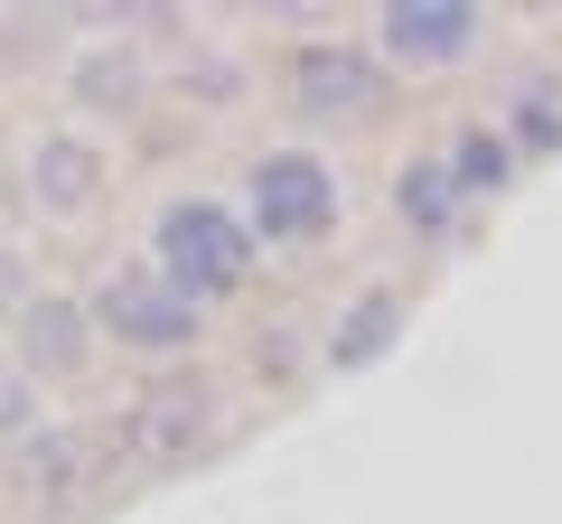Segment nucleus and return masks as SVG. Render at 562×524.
Segmentation results:
<instances>
[{"label": "nucleus", "instance_id": "1", "mask_svg": "<svg viewBox=\"0 0 562 524\" xmlns=\"http://www.w3.org/2000/svg\"><path fill=\"white\" fill-rule=\"evenodd\" d=\"M225 431H235V394H225L216 365L188 356V365H160V375H140L122 394L113 459L132 478H188V468H206L225 449Z\"/></svg>", "mask_w": 562, "mask_h": 524}, {"label": "nucleus", "instance_id": "2", "mask_svg": "<svg viewBox=\"0 0 562 524\" xmlns=\"http://www.w3.org/2000/svg\"><path fill=\"white\" fill-rule=\"evenodd\" d=\"M140 262H150L169 291H188V300L216 319L225 300H244V282H254L262 243H254V225H244L235 197H206V187H188V197H160V206H150Z\"/></svg>", "mask_w": 562, "mask_h": 524}, {"label": "nucleus", "instance_id": "3", "mask_svg": "<svg viewBox=\"0 0 562 524\" xmlns=\"http://www.w3.org/2000/svg\"><path fill=\"white\" fill-rule=\"evenodd\" d=\"M235 206L262 253H319L347 225V179L319 141H272L235 169Z\"/></svg>", "mask_w": 562, "mask_h": 524}, {"label": "nucleus", "instance_id": "4", "mask_svg": "<svg viewBox=\"0 0 562 524\" xmlns=\"http://www.w3.org/2000/svg\"><path fill=\"white\" fill-rule=\"evenodd\" d=\"M85 309H94V338L103 346H122V356H150V365H188L206 346V309L188 300V291H169L150 262H103L94 272V291H85Z\"/></svg>", "mask_w": 562, "mask_h": 524}, {"label": "nucleus", "instance_id": "5", "mask_svg": "<svg viewBox=\"0 0 562 524\" xmlns=\"http://www.w3.org/2000/svg\"><path fill=\"white\" fill-rule=\"evenodd\" d=\"M281 103H291L310 132H357V122H384L394 66L375 57V38L319 29V38H291V57H281Z\"/></svg>", "mask_w": 562, "mask_h": 524}, {"label": "nucleus", "instance_id": "6", "mask_svg": "<svg viewBox=\"0 0 562 524\" xmlns=\"http://www.w3.org/2000/svg\"><path fill=\"white\" fill-rule=\"evenodd\" d=\"M10 169H20L29 225H85L103 206V187H113V141L85 132V122H38V132L10 150Z\"/></svg>", "mask_w": 562, "mask_h": 524}, {"label": "nucleus", "instance_id": "7", "mask_svg": "<svg viewBox=\"0 0 562 524\" xmlns=\"http://www.w3.org/2000/svg\"><path fill=\"white\" fill-rule=\"evenodd\" d=\"M160 103V57L132 38V29H103V38L66 47V122L85 132H122Z\"/></svg>", "mask_w": 562, "mask_h": 524}, {"label": "nucleus", "instance_id": "8", "mask_svg": "<svg viewBox=\"0 0 562 524\" xmlns=\"http://www.w3.org/2000/svg\"><path fill=\"white\" fill-rule=\"evenodd\" d=\"M113 478V431L94 422H38L20 449H10V487H20L38 515H85Z\"/></svg>", "mask_w": 562, "mask_h": 524}, {"label": "nucleus", "instance_id": "9", "mask_svg": "<svg viewBox=\"0 0 562 524\" xmlns=\"http://www.w3.org/2000/svg\"><path fill=\"white\" fill-rule=\"evenodd\" d=\"M0 356L29 365L38 375V394H66V384L94 375L103 338H94V309H85V291H29L20 309H10V328H0Z\"/></svg>", "mask_w": 562, "mask_h": 524}, {"label": "nucleus", "instance_id": "10", "mask_svg": "<svg viewBox=\"0 0 562 524\" xmlns=\"http://www.w3.org/2000/svg\"><path fill=\"white\" fill-rule=\"evenodd\" d=\"M479 47H487L479 0H384L375 10V57L394 76H460Z\"/></svg>", "mask_w": 562, "mask_h": 524}, {"label": "nucleus", "instance_id": "11", "mask_svg": "<svg viewBox=\"0 0 562 524\" xmlns=\"http://www.w3.org/2000/svg\"><path fill=\"white\" fill-rule=\"evenodd\" d=\"M413 338V291L403 282H357L319 328V375H375Z\"/></svg>", "mask_w": 562, "mask_h": 524}, {"label": "nucleus", "instance_id": "12", "mask_svg": "<svg viewBox=\"0 0 562 524\" xmlns=\"http://www.w3.org/2000/svg\"><path fill=\"white\" fill-rule=\"evenodd\" d=\"M384 206H394V225L422 243V253H460L469 225H479V206L460 197V179H450L441 141H431V150H403V160H394V179H384Z\"/></svg>", "mask_w": 562, "mask_h": 524}, {"label": "nucleus", "instance_id": "13", "mask_svg": "<svg viewBox=\"0 0 562 524\" xmlns=\"http://www.w3.org/2000/svg\"><path fill=\"white\" fill-rule=\"evenodd\" d=\"M254 57L244 47H225V38H206V29H188L179 47H169V94L188 103V113H206V122H225V113H244L254 103Z\"/></svg>", "mask_w": 562, "mask_h": 524}, {"label": "nucleus", "instance_id": "14", "mask_svg": "<svg viewBox=\"0 0 562 524\" xmlns=\"http://www.w3.org/2000/svg\"><path fill=\"white\" fill-rule=\"evenodd\" d=\"M487 122L516 141L525 169L562 160V66H516V76L497 84V103H487Z\"/></svg>", "mask_w": 562, "mask_h": 524}, {"label": "nucleus", "instance_id": "15", "mask_svg": "<svg viewBox=\"0 0 562 524\" xmlns=\"http://www.w3.org/2000/svg\"><path fill=\"white\" fill-rule=\"evenodd\" d=\"M441 160H450V179H460V197L479 206V216H487V206H506V197L525 187V160H516V141H506V132H497L487 113L450 122V132H441Z\"/></svg>", "mask_w": 562, "mask_h": 524}, {"label": "nucleus", "instance_id": "16", "mask_svg": "<svg viewBox=\"0 0 562 524\" xmlns=\"http://www.w3.org/2000/svg\"><path fill=\"white\" fill-rule=\"evenodd\" d=\"M254 365H262L272 384H301L310 365H319V338H310L301 319H262V328H254Z\"/></svg>", "mask_w": 562, "mask_h": 524}, {"label": "nucleus", "instance_id": "17", "mask_svg": "<svg viewBox=\"0 0 562 524\" xmlns=\"http://www.w3.org/2000/svg\"><path fill=\"white\" fill-rule=\"evenodd\" d=\"M38 422H47V394H38V375L0 356V449H20Z\"/></svg>", "mask_w": 562, "mask_h": 524}, {"label": "nucleus", "instance_id": "18", "mask_svg": "<svg viewBox=\"0 0 562 524\" xmlns=\"http://www.w3.org/2000/svg\"><path fill=\"white\" fill-rule=\"evenodd\" d=\"M20 225H29V197H20V169L0 160V253H20Z\"/></svg>", "mask_w": 562, "mask_h": 524}]
</instances>
